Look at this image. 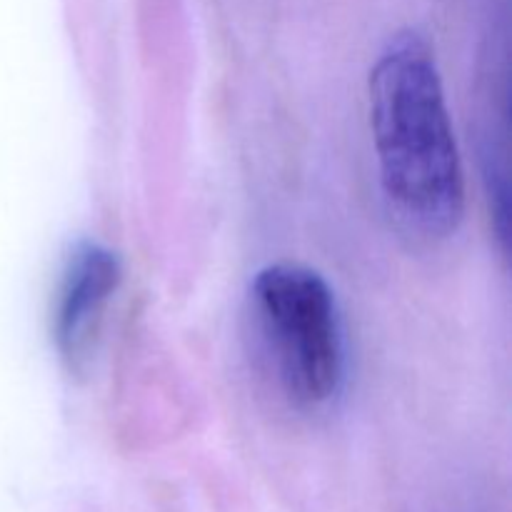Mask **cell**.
<instances>
[{
    "label": "cell",
    "instance_id": "7a4b0ae2",
    "mask_svg": "<svg viewBox=\"0 0 512 512\" xmlns=\"http://www.w3.org/2000/svg\"><path fill=\"white\" fill-rule=\"evenodd\" d=\"M250 318L265 360L290 403L320 408L343 383V328L328 283L315 270L275 263L250 285Z\"/></svg>",
    "mask_w": 512,
    "mask_h": 512
},
{
    "label": "cell",
    "instance_id": "3957f363",
    "mask_svg": "<svg viewBox=\"0 0 512 512\" xmlns=\"http://www.w3.org/2000/svg\"><path fill=\"white\" fill-rule=\"evenodd\" d=\"M118 283V255L100 243H80L65 263L55 293L53 340L70 373H83L93 360Z\"/></svg>",
    "mask_w": 512,
    "mask_h": 512
},
{
    "label": "cell",
    "instance_id": "6da1fadb",
    "mask_svg": "<svg viewBox=\"0 0 512 512\" xmlns=\"http://www.w3.org/2000/svg\"><path fill=\"white\" fill-rule=\"evenodd\" d=\"M370 125L383 195L420 235H448L465 210V178L443 80L418 33L390 38L370 73Z\"/></svg>",
    "mask_w": 512,
    "mask_h": 512
}]
</instances>
